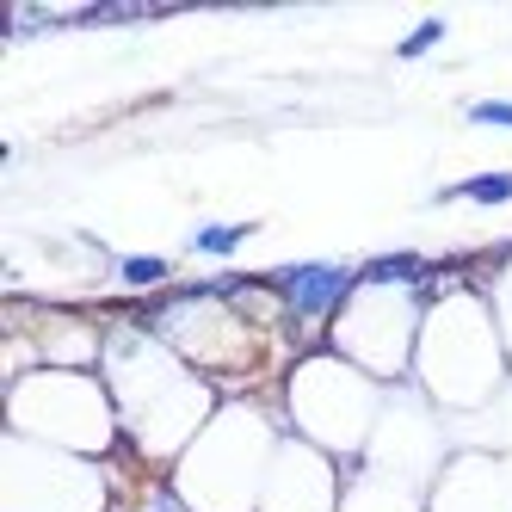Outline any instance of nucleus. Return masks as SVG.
<instances>
[{"mask_svg":"<svg viewBox=\"0 0 512 512\" xmlns=\"http://www.w3.org/2000/svg\"><path fill=\"white\" fill-rule=\"evenodd\" d=\"M272 284L284 290V303H290L297 321H321V315H334L346 303V290L358 284V272L340 266V260H309V266H284Z\"/></svg>","mask_w":512,"mask_h":512,"instance_id":"obj_1","label":"nucleus"},{"mask_svg":"<svg viewBox=\"0 0 512 512\" xmlns=\"http://www.w3.org/2000/svg\"><path fill=\"white\" fill-rule=\"evenodd\" d=\"M438 198H469V204H506L512 198V173H475L463 186H445Z\"/></svg>","mask_w":512,"mask_h":512,"instance_id":"obj_2","label":"nucleus"},{"mask_svg":"<svg viewBox=\"0 0 512 512\" xmlns=\"http://www.w3.org/2000/svg\"><path fill=\"white\" fill-rule=\"evenodd\" d=\"M247 235H253V223H210V229L192 235V253H210V260H223V253H235Z\"/></svg>","mask_w":512,"mask_h":512,"instance_id":"obj_3","label":"nucleus"},{"mask_svg":"<svg viewBox=\"0 0 512 512\" xmlns=\"http://www.w3.org/2000/svg\"><path fill=\"white\" fill-rule=\"evenodd\" d=\"M426 266L414 260V253H389V260H371L364 266V284H420Z\"/></svg>","mask_w":512,"mask_h":512,"instance_id":"obj_4","label":"nucleus"},{"mask_svg":"<svg viewBox=\"0 0 512 512\" xmlns=\"http://www.w3.org/2000/svg\"><path fill=\"white\" fill-rule=\"evenodd\" d=\"M118 278L149 290V284H167V260H155V253H130V260H118Z\"/></svg>","mask_w":512,"mask_h":512,"instance_id":"obj_5","label":"nucleus"},{"mask_svg":"<svg viewBox=\"0 0 512 512\" xmlns=\"http://www.w3.org/2000/svg\"><path fill=\"white\" fill-rule=\"evenodd\" d=\"M438 38H445V19H420V25L408 31V38L395 44V56H401V62H414V56H426V50H432Z\"/></svg>","mask_w":512,"mask_h":512,"instance_id":"obj_6","label":"nucleus"},{"mask_svg":"<svg viewBox=\"0 0 512 512\" xmlns=\"http://www.w3.org/2000/svg\"><path fill=\"white\" fill-rule=\"evenodd\" d=\"M469 124H500V130H512V99H482V105H469Z\"/></svg>","mask_w":512,"mask_h":512,"instance_id":"obj_7","label":"nucleus"}]
</instances>
